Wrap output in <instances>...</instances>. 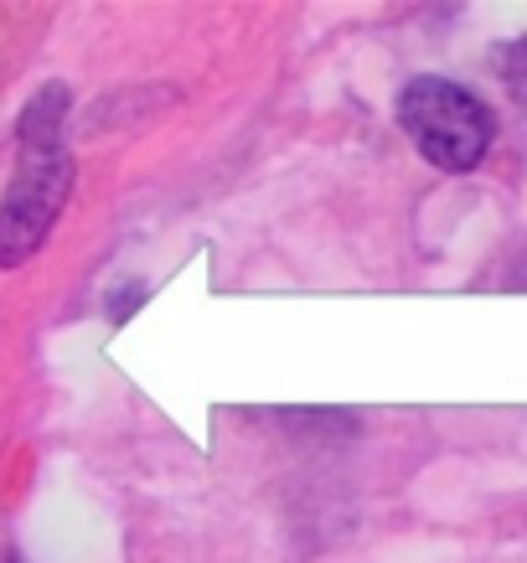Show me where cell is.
<instances>
[{"instance_id": "1", "label": "cell", "mask_w": 527, "mask_h": 563, "mask_svg": "<svg viewBox=\"0 0 527 563\" xmlns=\"http://www.w3.org/2000/svg\"><path fill=\"white\" fill-rule=\"evenodd\" d=\"M63 114H68V88L47 84L21 109L17 140L21 161L0 202V269H17L47 243L52 222L63 218L73 191V155L63 145Z\"/></svg>"}, {"instance_id": "3", "label": "cell", "mask_w": 527, "mask_h": 563, "mask_svg": "<svg viewBox=\"0 0 527 563\" xmlns=\"http://www.w3.org/2000/svg\"><path fill=\"white\" fill-rule=\"evenodd\" d=\"M11 563H17V559H11Z\"/></svg>"}, {"instance_id": "2", "label": "cell", "mask_w": 527, "mask_h": 563, "mask_svg": "<svg viewBox=\"0 0 527 563\" xmlns=\"http://www.w3.org/2000/svg\"><path fill=\"white\" fill-rule=\"evenodd\" d=\"M398 130L414 140V151L425 155L435 172L465 176L476 172L496 140V120L476 88L440 78V73H419L398 88L393 99Z\"/></svg>"}]
</instances>
